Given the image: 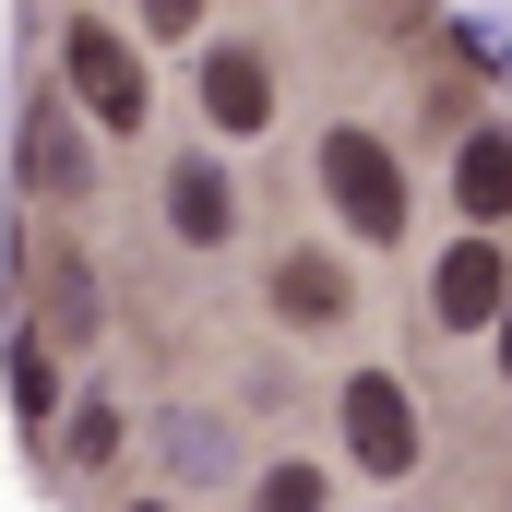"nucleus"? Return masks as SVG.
Segmentation results:
<instances>
[{
	"label": "nucleus",
	"instance_id": "obj_1",
	"mask_svg": "<svg viewBox=\"0 0 512 512\" xmlns=\"http://www.w3.org/2000/svg\"><path fill=\"white\" fill-rule=\"evenodd\" d=\"M322 203L346 215L358 251H393L405 239V167H393L382 131H322Z\"/></svg>",
	"mask_w": 512,
	"mask_h": 512
},
{
	"label": "nucleus",
	"instance_id": "obj_2",
	"mask_svg": "<svg viewBox=\"0 0 512 512\" xmlns=\"http://www.w3.org/2000/svg\"><path fill=\"white\" fill-rule=\"evenodd\" d=\"M60 72H72V96H84V120L96 131H143L155 120V84H143V48H131L120 24H60Z\"/></svg>",
	"mask_w": 512,
	"mask_h": 512
},
{
	"label": "nucleus",
	"instance_id": "obj_3",
	"mask_svg": "<svg viewBox=\"0 0 512 512\" xmlns=\"http://www.w3.org/2000/svg\"><path fill=\"white\" fill-rule=\"evenodd\" d=\"M346 453H358V477H417V453H429V441H417V393L393 382V370H358V382H346Z\"/></svg>",
	"mask_w": 512,
	"mask_h": 512
},
{
	"label": "nucleus",
	"instance_id": "obj_4",
	"mask_svg": "<svg viewBox=\"0 0 512 512\" xmlns=\"http://www.w3.org/2000/svg\"><path fill=\"white\" fill-rule=\"evenodd\" d=\"M501 298H512V251H501V239H453V251H441V274H429L441 334H489Z\"/></svg>",
	"mask_w": 512,
	"mask_h": 512
},
{
	"label": "nucleus",
	"instance_id": "obj_5",
	"mask_svg": "<svg viewBox=\"0 0 512 512\" xmlns=\"http://www.w3.org/2000/svg\"><path fill=\"white\" fill-rule=\"evenodd\" d=\"M203 120L227 131V143H262V131H274V60H262L251 36L203 48Z\"/></svg>",
	"mask_w": 512,
	"mask_h": 512
},
{
	"label": "nucleus",
	"instance_id": "obj_6",
	"mask_svg": "<svg viewBox=\"0 0 512 512\" xmlns=\"http://www.w3.org/2000/svg\"><path fill=\"white\" fill-rule=\"evenodd\" d=\"M167 227H179V251H227V239H239V179H227V155H179V167H167Z\"/></svg>",
	"mask_w": 512,
	"mask_h": 512
},
{
	"label": "nucleus",
	"instance_id": "obj_7",
	"mask_svg": "<svg viewBox=\"0 0 512 512\" xmlns=\"http://www.w3.org/2000/svg\"><path fill=\"white\" fill-rule=\"evenodd\" d=\"M36 334L48 346H96V262L72 239H48V262H36Z\"/></svg>",
	"mask_w": 512,
	"mask_h": 512
},
{
	"label": "nucleus",
	"instance_id": "obj_8",
	"mask_svg": "<svg viewBox=\"0 0 512 512\" xmlns=\"http://www.w3.org/2000/svg\"><path fill=\"white\" fill-rule=\"evenodd\" d=\"M24 179H36V191H60V203L96 179V155H84V120H72L60 96H24Z\"/></svg>",
	"mask_w": 512,
	"mask_h": 512
},
{
	"label": "nucleus",
	"instance_id": "obj_9",
	"mask_svg": "<svg viewBox=\"0 0 512 512\" xmlns=\"http://www.w3.org/2000/svg\"><path fill=\"white\" fill-rule=\"evenodd\" d=\"M274 310H286L298 334H334V322H346V262L334 251H286L274 262Z\"/></svg>",
	"mask_w": 512,
	"mask_h": 512
},
{
	"label": "nucleus",
	"instance_id": "obj_10",
	"mask_svg": "<svg viewBox=\"0 0 512 512\" xmlns=\"http://www.w3.org/2000/svg\"><path fill=\"white\" fill-rule=\"evenodd\" d=\"M453 203H465L477 227H501V215H512V131H501V120L465 131V155H453Z\"/></svg>",
	"mask_w": 512,
	"mask_h": 512
},
{
	"label": "nucleus",
	"instance_id": "obj_11",
	"mask_svg": "<svg viewBox=\"0 0 512 512\" xmlns=\"http://www.w3.org/2000/svg\"><path fill=\"white\" fill-rule=\"evenodd\" d=\"M60 465H84V477H96V465H120V405H108V393H84V405H72Z\"/></svg>",
	"mask_w": 512,
	"mask_h": 512
},
{
	"label": "nucleus",
	"instance_id": "obj_12",
	"mask_svg": "<svg viewBox=\"0 0 512 512\" xmlns=\"http://www.w3.org/2000/svg\"><path fill=\"white\" fill-rule=\"evenodd\" d=\"M12 405H24V429L48 441V405H60V370H48V334H24V346H12Z\"/></svg>",
	"mask_w": 512,
	"mask_h": 512
},
{
	"label": "nucleus",
	"instance_id": "obj_13",
	"mask_svg": "<svg viewBox=\"0 0 512 512\" xmlns=\"http://www.w3.org/2000/svg\"><path fill=\"white\" fill-rule=\"evenodd\" d=\"M251 512H334V477H322V465H262Z\"/></svg>",
	"mask_w": 512,
	"mask_h": 512
},
{
	"label": "nucleus",
	"instance_id": "obj_14",
	"mask_svg": "<svg viewBox=\"0 0 512 512\" xmlns=\"http://www.w3.org/2000/svg\"><path fill=\"white\" fill-rule=\"evenodd\" d=\"M203 24V0H143V36H191Z\"/></svg>",
	"mask_w": 512,
	"mask_h": 512
},
{
	"label": "nucleus",
	"instance_id": "obj_15",
	"mask_svg": "<svg viewBox=\"0 0 512 512\" xmlns=\"http://www.w3.org/2000/svg\"><path fill=\"white\" fill-rule=\"evenodd\" d=\"M489 346H501V382H512V298H501V322H489Z\"/></svg>",
	"mask_w": 512,
	"mask_h": 512
},
{
	"label": "nucleus",
	"instance_id": "obj_16",
	"mask_svg": "<svg viewBox=\"0 0 512 512\" xmlns=\"http://www.w3.org/2000/svg\"><path fill=\"white\" fill-rule=\"evenodd\" d=\"M131 512H167V501H131Z\"/></svg>",
	"mask_w": 512,
	"mask_h": 512
}]
</instances>
